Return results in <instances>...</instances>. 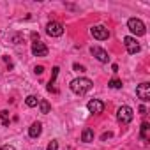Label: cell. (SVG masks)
I'll return each instance as SVG.
<instances>
[{
  "instance_id": "ffe728a7",
  "label": "cell",
  "mask_w": 150,
  "mask_h": 150,
  "mask_svg": "<svg viewBox=\"0 0 150 150\" xmlns=\"http://www.w3.org/2000/svg\"><path fill=\"white\" fill-rule=\"evenodd\" d=\"M72 67H74V71H78V72H85V67H83V65H80V64H74Z\"/></svg>"
},
{
  "instance_id": "ba28073f",
  "label": "cell",
  "mask_w": 150,
  "mask_h": 150,
  "mask_svg": "<svg viewBox=\"0 0 150 150\" xmlns=\"http://www.w3.org/2000/svg\"><path fill=\"white\" fill-rule=\"evenodd\" d=\"M90 53L101 62V64H106V62H110V55H108V51L106 50H103V48H99V46H92L90 48Z\"/></svg>"
},
{
  "instance_id": "ac0fdd59",
  "label": "cell",
  "mask_w": 150,
  "mask_h": 150,
  "mask_svg": "<svg viewBox=\"0 0 150 150\" xmlns=\"http://www.w3.org/2000/svg\"><path fill=\"white\" fill-rule=\"evenodd\" d=\"M46 150H58V141H50L48 143V146H46Z\"/></svg>"
},
{
  "instance_id": "2e32d148",
  "label": "cell",
  "mask_w": 150,
  "mask_h": 150,
  "mask_svg": "<svg viewBox=\"0 0 150 150\" xmlns=\"http://www.w3.org/2000/svg\"><path fill=\"white\" fill-rule=\"evenodd\" d=\"M0 122H2V125H9V111L7 110H2L0 111Z\"/></svg>"
},
{
  "instance_id": "9a60e30c",
  "label": "cell",
  "mask_w": 150,
  "mask_h": 150,
  "mask_svg": "<svg viewBox=\"0 0 150 150\" xmlns=\"http://www.w3.org/2000/svg\"><path fill=\"white\" fill-rule=\"evenodd\" d=\"M25 104H27L28 108H34V106H37V104H39V99H37L35 96H28V97L25 99Z\"/></svg>"
},
{
  "instance_id": "d6986e66",
  "label": "cell",
  "mask_w": 150,
  "mask_h": 150,
  "mask_svg": "<svg viewBox=\"0 0 150 150\" xmlns=\"http://www.w3.org/2000/svg\"><path fill=\"white\" fill-rule=\"evenodd\" d=\"M34 72H35V74H42V72H44V67H42V65H35V67H34Z\"/></svg>"
},
{
  "instance_id": "3957f363",
  "label": "cell",
  "mask_w": 150,
  "mask_h": 150,
  "mask_svg": "<svg viewBox=\"0 0 150 150\" xmlns=\"http://www.w3.org/2000/svg\"><path fill=\"white\" fill-rule=\"evenodd\" d=\"M127 27H129V30L134 34V35H145V32H146V28H145V23L139 20V18H131L129 21H127Z\"/></svg>"
},
{
  "instance_id": "44dd1931",
  "label": "cell",
  "mask_w": 150,
  "mask_h": 150,
  "mask_svg": "<svg viewBox=\"0 0 150 150\" xmlns=\"http://www.w3.org/2000/svg\"><path fill=\"white\" fill-rule=\"evenodd\" d=\"M0 150H16V148H14L13 145H4L2 148H0Z\"/></svg>"
},
{
  "instance_id": "cb8c5ba5",
  "label": "cell",
  "mask_w": 150,
  "mask_h": 150,
  "mask_svg": "<svg viewBox=\"0 0 150 150\" xmlns=\"http://www.w3.org/2000/svg\"><path fill=\"white\" fill-rule=\"evenodd\" d=\"M111 69H113V72H117V71H118V65H117V64H113V65H111Z\"/></svg>"
},
{
  "instance_id": "6da1fadb",
  "label": "cell",
  "mask_w": 150,
  "mask_h": 150,
  "mask_svg": "<svg viewBox=\"0 0 150 150\" xmlns=\"http://www.w3.org/2000/svg\"><path fill=\"white\" fill-rule=\"evenodd\" d=\"M92 80H88V78H76V80H72L71 81V90L74 92V94H78V96H85L90 88H92Z\"/></svg>"
},
{
  "instance_id": "9c48e42d",
  "label": "cell",
  "mask_w": 150,
  "mask_h": 150,
  "mask_svg": "<svg viewBox=\"0 0 150 150\" xmlns=\"http://www.w3.org/2000/svg\"><path fill=\"white\" fill-rule=\"evenodd\" d=\"M32 53H34V57H46L48 55V46L41 41H34L32 42Z\"/></svg>"
},
{
  "instance_id": "7402d4cb",
  "label": "cell",
  "mask_w": 150,
  "mask_h": 150,
  "mask_svg": "<svg viewBox=\"0 0 150 150\" xmlns=\"http://www.w3.org/2000/svg\"><path fill=\"white\" fill-rule=\"evenodd\" d=\"M139 113H141V115H146V108H145V106H139Z\"/></svg>"
},
{
  "instance_id": "52a82bcc",
  "label": "cell",
  "mask_w": 150,
  "mask_h": 150,
  "mask_svg": "<svg viewBox=\"0 0 150 150\" xmlns=\"http://www.w3.org/2000/svg\"><path fill=\"white\" fill-rule=\"evenodd\" d=\"M136 96L138 99H141L143 103H148L150 101V83H141L136 87Z\"/></svg>"
},
{
  "instance_id": "7c38bea8",
  "label": "cell",
  "mask_w": 150,
  "mask_h": 150,
  "mask_svg": "<svg viewBox=\"0 0 150 150\" xmlns=\"http://www.w3.org/2000/svg\"><path fill=\"white\" fill-rule=\"evenodd\" d=\"M81 141H85V143L94 141V131H92L90 127H85V129H83V132H81Z\"/></svg>"
},
{
  "instance_id": "8992f818",
  "label": "cell",
  "mask_w": 150,
  "mask_h": 150,
  "mask_svg": "<svg viewBox=\"0 0 150 150\" xmlns=\"http://www.w3.org/2000/svg\"><path fill=\"white\" fill-rule=\"evenodd\" d=\"M124 46H125V50H127L129 55H136V53L141 50L139 42H138L134 37H124Z\"/></svg>"
},
{
  "instance_id": "277c9868",
  "label": "cell",
  "mask_w": 150,
  "mask_h": 150,
  "mask_svg": "<svg viewBox=\"0 0 150 150\" xmlns=\"http://www.w3.org/2000/svg\"><path fill=\"white\" fill-rule=\"evenodd\" d=\"M90 34H92L94 39H97V41H106V39L110 37V30H108L104 25H94V27L90 28Z\"/></svg>"
},
{
  "instance_id": "5b68a950",
  "label": "cell",
  "mask_w": 150,
  "mask_h": 150,
  "mask_svg": "<svg viewBox=\"0 0 150 150\" xmlns=\"http://www.w3.org/2000/svg\"><path fill=\"white\" fill-rule=\"evenodd\" d=\"M46 34L51 35V37H60V35L64 34L62 23H58V21H50V23L46 25Z\"/></svg>"
},
{
  "instance_id": "7a4b0ae2",
  "label": "cell",
  "mask_w": 150,
  "mask_h": 150,
  "mask_svg": "<svg viewBox=\"0 0 150 150\" xmlns=\"http://www.w3.org/2000/svg\"><path fill=\"white\" fill-rule=\"evenodd\" d=\"M132 118H134V111L131 106H120L117 110V120L120 124H131Z\"/></svg>"
},
{
  "instance_id": "4fadbf2b",
  "label": "cell",
  "mask_w": 150,
  "mask_h": 150,
  "mask_svg": "<svg viewBox=\"0 0 150 150\" xmlns=\"http://www.w3.org/2000/svg\"><path fill=\"white\" fill-rule=\"evenodd\" d=\"M148 131H150V124H148V122H143V124H141V132H139V138H141L143 141H148V138H150Z\"/></svg>"
},
{
  "instance_id": "8fae6325",
  "label": "cell",
  "mask_w": 150,
  "mask_h": 150,
  "mask_svg": "<svg viewBox=\"0 0 150 150\" xmlns=\"http://www.w3.org/2000/svg\"><path fill=\"white\" fill-rule=\"evenodd\" d=\"M42 132V124L41 122H34L30 127H28V136L30 138H39Z\"/></svg>"
},
{
  "instance_id": "30bf717a",
  "label": "cell",
  "mask_w": 150,
  "mask_h": 150,
  "mask_svg": "<svg viewBox=\"0 0 150 150\" xmlns=\"http://www.w3.org/2000/svg\"><path fill=\"white\" fill-rule=\"evenodd\" d=\"M87 108H88V111L90 113H103L104 111V103L103 101H99V99H90L88 101V104H87Z\"/></svg>"
},
{
  "instance_id": "5bb4252c",
  "label": "cell",
  "mask_w": 150,
  "mask_h": 150,
  "mask_svg": "<svg viewBox=\"0 0 150 150\" xmlns=\"http://www.w3.org/2000/svg\"><path fill=\"white\" fill-rule=\"evenodd\" d=\"M39 108H41V113L42 115H48L50 110H51V106H50V103L46 99H39Z\"/></svg>"
},
{
  "instance_id": "603a6c76",
  "label": "cell",
  "mask_w": 150,
  "mask_h": 150,
  "mask_svg": "<svg viewBox=\"0 0 150 150\" xmlns=\"http://www.w3.org/2000/svg\"><path fill=\"white\" fill-rule=\"evenodd\" d=\"M108 138H111V132H106V134H103V139H108Z\"/></svg>"
},
{
  "instance_id": "e0dca14e",
  "label": "cell",
  "mask_w": 150,
  "mask_h": 150,
  "mask_svg": "<svg viewBox=\"0 0 150 150\" xmlns=\"http://www.w3.org/2000/svg\"><path fill=\"white\" fill-rule=\"evenodd\" d=\"M111 88H122V81L118 80V78H113V80H110V83H108Z\"/></svg>"
}]
</instances>
